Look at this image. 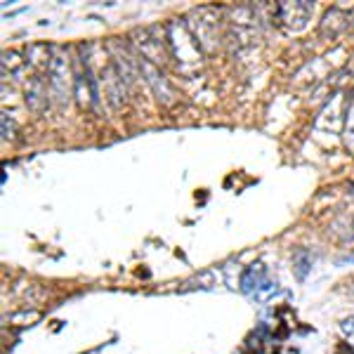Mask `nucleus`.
Returning <instances> with one entry per match:
<instances>
[{"label":"nucleus","instance_id":"obj_16","mask_svg":"<svg viewBox=\"0 0 354 354\" xmlns=\"http://www.w3.org/2000/svg\"><path fill=\"white\" fill-rule=\"evenodd\" d=\"M340 333H342V338H345L350 345H354V317H347V319H342V324H340Z\"/></svg>","mask_w":354,"mask_h":354},{"label":"nucleus","instance_id":"obj_9","mask_svg":"<svg viewBox=\"0 0 354 354\" xmlns=\"http://www.w3.org/2000/svg\"><path fill=\"white\" fill-rule=\"evenodd\" d=\"M24 102L33 113H41L50 102V88L43 76H31L24 85Z\"/></svg>","mask_w":354,"mask_h":354},{"label":"nucleus","instance_id":"obj_5","mask_svg":"<svg viewBox=\"0 0 354 354\" xmlns=\"http://www.w3.org/2000/svg\"><path fill=\"white\" fill-rule=\"evenodd\" d=\"M314 15V3L312 0H283L277 3L272 10V17L277 21V26H281L288 33L305 31Z\"/></svg>","mask_w":354,"mask_h":354},{"label":"nucleus","instance_id":"obj_1","mask_svg":"<svg viewBox=\"0 0 354 354\" xmlns=\"http://www.w3.org/2000/svg\"><path fill=\"white\" fill-rule=\"evenodd\" d=\"M163 38L168 45L170 59L175 62L177 71L187 78H194L203 71L205 64V53L201 50V45L196 43L194 33L189 31L185 19H170L163 26Z\"/></svg>","mask_w":354,"mask_h":354},{"label":"nucleus","instance_id":"obj_11","mask_svg":"<svg viewBox=\"0 0 354 354\" xmlns=\"http://www.w3.org/2000/svg\"><path fill=\"white\" fill-rule=\"evenodd\" d=\"M24 59L33 71H43L50 68V59H53V45L45 43H28L24 50Z\"/></svg>","mask_w":354,"mask_h":354},{"label":"nucleus","instance_id":"obj_4","mask_svg":"<svg viewBox=\"0 0 354 354\" xmlns=\"http://www.w3.org/2000/svg\"><path fill=\"white\" fill-rule=\"evenodd\" d=\"M106 55H109L113 68H116L118 78L128 90H133L137 81L142 78L140 73V59H137L135 50L130 48V43H123L121 38H109L106 41Z\"/></svg>","mask_w":354,"mask_h":354},{"label":"nucleus","instance_id":"obj_7","mask_svg":"<svg viewBox=\"0 0 354 354\" xmlns=\"http://www.w3.org/2000/svg\"><path fill=\"white\" fill-rule=\"evenodd\" d=\"M130 48L135 50L137 57H142V59L151 62V64H156L161 68L168 64V59H170L165 38L153 36L151 28H135V31L130 33Z\"/></svg>","mask_w":354,"mask_h":354},{"label":"nucleus","instance_id":"obj_12","mask_svg":"<svg viewBox=\"0 0 354 354\" xmlns=\"http://www.w3.org/2000/svg\"><path fill=\"white\" fill-rule=\"evenodd\" d=\"M265 281H267V270H265V265H250L248 270L243 272V277H241V288H243V293H258V290L265 286Z\"/></svg>","mask_w":354,"mask_h":354},{"label":"nucleus","instance_id":"obj_2","mask_svg":"<svg viewBox=\"0 0 354 354\" xmlns=\"http://www.w3.org/2000/svg\"><path fill=\"white\" fill-rule=\"evenodd\" d=\"M48 88H50V102L55 109H66L68 100L73 97L76 88V71L71 68L68 53L59 45H53V59L48 68Z\"/></svg>","mask_w":354,"mask_h":354},{"label":"nucleus","instance_id":"obj_17","mask_svg":"<svg viewBox=\"0 0 354 354\" xmlns=\"http://www.w3.org/2000/svg\"><path fill=\"white\" fill-rule=\"evenodd\" d=\"M345 142H347V149L354 151V109L347 113V135H345Z\"/></svg>","mask_w":354,"mask_h":354},{"label":"nucleus","instance_id":"obj_14","mask_svg":"<svg viewBox=\"0 0 354 354\" xmlns=\"http://www.w3.org/2000/svg\"><path fill=\"white\" fill-rule=\"evenodd\" d=\"M0 130H3V142H15L17 140V123L8 111L0 113Z\"/></svg>","mask_w":354,"mask_h":354},{"label":"nucleus","instance_id":"obj_15","mask_svg":"<svg viewBox=\"0 0 354 354\" xmlns=\"http://www.w3.org/2000/svg\"><path fill=\"white\" fill-rule=\"evenodd\" d=\"M310 270H312V258L305 253V250H298V253H295V274H298L300 281L307 277Z\"/></svg>","mask_w":354,"mask_h":354},{"label":"nucleus","instance_id":"obj_3","mask_svg":"<svg viewBox=\"0 0 354 354\" xmlns=\"http://www.w3.org/2000/svg\"><path fill=\"white\" fill-rule=\"evenodd\" d=\"M185 21L205 55H215L222 48V28H220L218 10L196 8V10H192Z\"/></svg>","mask_w":354,"mask_h":354},{"label":"nucleus","instance_id":"obj_13","mask_svg":"<svg viewBox=\"0 0 354 354\" xmlns=\"http://www.w3.org/2000/svg\"><path fill=\"white\" fill-rule=\"evenodd\" d=\"M38 319H41V312L38 310H21V312L10 314L8 322L12 324V326H31V324H36Z\"/></svg>","mask_w":354,"mask_h":354},{"label":"nucleus","instance_id":"obj_10","mask_svg":"<svg viewBox=\"0 0 354 354\" xmlns=\"http://www.w3.org/2000/svg\"><path fill=\"white\" fill-rule=\"evenodd\" d=\"M0 66H3V81H19L21 76L26 73V59L21 53H17V50H5L3 53V59H0Z\"/></svg>","mask_w":354,"mask_h":354},{"label":"nucleus","instance_id":"obj_6","mask_svg":"<svg viewBox=\"0 0 354 354\" xmlns=\"http://www.w3.org/2000/svg\"><path fill=\"white\" fill-rule=\"evenodd\" d=\"M140 59V73H142V81L149 85L151 95L156 97V102L165 109H170V106H175L177 102H180V93H177V88L173 83H170V78L163 73L161 66L151 64V62L142 59V57H137Z\"/></svg>","mask_w":354,"mask_h":354},{"label":"nucleus","instance_id":"obj_8","mask_svg":"<svg viewBox=\"0 0 354 354\" xmlns=\"http://www.w3.org/2000/svg\"><path fill=\"white\" fill-rule=\"evenodd\" d=\"M347 28H350V12H345L342 8H330L319 21V36L324 41H338Z\"/></svg>","mask_w":354,"mask_h":354}]
</instances>
